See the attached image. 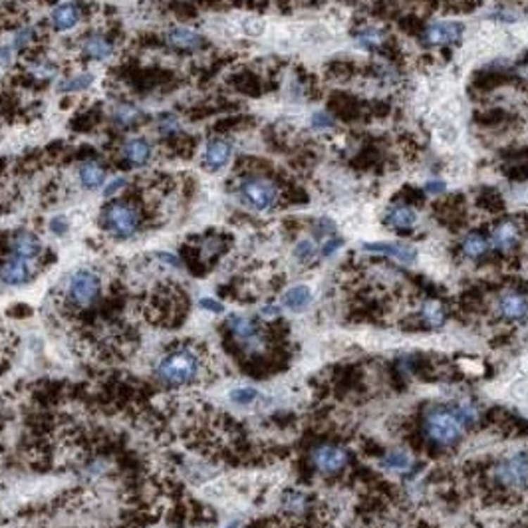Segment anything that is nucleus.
I'll list each match as a JSON object with an SVG mask.
<instances>
[{"label":"nucleus","mask_w":528,"mask_h":528,"mask_svg":"<svg viewBox=\"0 0 528 528\" xmlns=\"http://www.w3.org/2000/svg\"><path fill=\"white\" fill-rule=\"evenodd\" d=\"M479 419V411L471 403L433 406L423 413V435L437 447L457 445L465 431L471 429Z\"/></svg>","instance_id":"nucleus-1"},{"label":"nucleus","mask_w":528,"mask_h":528,"mask_svg":"<svg viewBox=\"0 0 528 528\" xmlns=\"http://www.w3.org/2000/svg\"><path fill=\"white\" fill-rule=\"evenodd\" d=\"M205 370V356L195 346H179L167 352L157 365V377L169 387H189L197 384Z\"/></svg>","instance_id":"nucleus-2"},{"label":"nucleus","mask_w":528,"mask_h":528,"mask_svg":"<svg viewBox=\"0 0 528 528\" xmlns=\"http://www.w3.org/2000/svg\"><path fill=\"white\" fill-rule=\"evenodd\" d=\"M491 479L506 491L528 489V453H513L493 465Z\"/></svg>","instance_id":"nucleus-3"},{"label":"nucleus","mask_w":528,"mask_h":528,"mask_svg":"<svg viewBox=\"0 0 528 528\" xmlns=\"http://www.w3.org/2000/svg\"><path fill=\"white\" fill-rule=\"evenodd\" d=\"M241 201L254 210H268L278 203V187L266 177H246L239 185Z\"/></svg>","instance_id":"nucleus-4"},{"label":"nucleus","mask_w":528,"mask_h":528,"mask_svg":"<svg viewBox=\"0 0 528 528\" xmlns=\"http://www.w3.org/2000/svg\"><path fill=\"white\" fill-rule=\"evenodd\" d=\"M101 220H103V227L108 229V232H111L118 239H130L137 232L139 225H142L137 209H133L132 205L121 203V201L110 203L103 210Z\"/></svg>","instance_id":"nucleus-5"},{"label":"nucleus","mask_w":528,"mask_h":528,"mask_svg":"<svg viewBox=\"0 0 528 528\" xmlns=\"http://www.w3.org/2000/svg\"><path fill=\"white\" fill-rule=\"evenodd\" d=\"M99 292H101V282L99 276L89 272V270H77L72 275L68 282V300L76 308H89L98 302Z\"/></svg>","instance_id":"nucleus-6"},{"label":"nucleus","mask_w":528,"mask_h":528,"mask_svg":"<svg viewBox=\"0 0 528 528\" xmlns=\"http://www.w3.org/2000/svg\"><path fill=\"white\" fill-rule=\"evenodd\" d=\"M495 312L498 318L510 324L524 322L528 318V294L518 288H506L496 298Z\"/></svg>","instance_id":"nucleus-7"},{"label":"nucleus","mask_w":528,"mask_h":528,"mask_svg":"<svg viewBox=\"0 0 528 528\" xmlns=\"http://www.w3.org/2000/svg\"><path fill=\"white\" fill-rule=\"evenodd\" d=\"M312 465L318 469L320 473L326 474H334L341 471L348 461H350V455L348 451L340 447V445H334V443H322L318 447L312 449Z\"/></svg>","instance_id":"nucleus-8"},{"label":"nucleus","mask_w":528,"mask_h":528,"mask_svg":"<svg viewBox=\"0 0 528 528\" xmlns=\"http://www.w3.org/2000/svg\"><path fill=\"white\" fill-rule=\"evenodd\" d=\"M520 239H522V227L515 219L498 220L489 237L491 246L501 254H510L513 251H517Z\"/></svg>","instance_id":"nucleus-9"},{"label":"nucleus","mask_w":528,"mask_h":528,"mask_svg":"<svg viewBox=\"0 0 528 528\" xmlns=\"http://www.w3.org/2000/svg\"><path fill=\"white\" fill-rule=\"evenodd\" d=\"M465 26L453 20H439L423 28V40L429 46H451L461 40Z\"/></svg>","instance_id":"nucleus-10"},{"label":"nucleus","mask_w":528,"mask_h":528,"mask_svg":"<svg viewBox=\"0 0 528 528\" xmlns=\"http://www.w3.org/2000/svg\"><path fill=\"white\" fill-rule=\"evenodd\" d=\"M34 276V268L28 258H20V256H11L6 263L0 266V280L8 287H20L30 282Z\"/></svg>","instance_id":"nucleus-11"},{"label":"nucleus","mask_w":528,"mask_h":528,"mask_svg":"<svg viewBox=\"0 0 528 528\" xmlns=\"http://www.w3.org/2000/svg\"><path fill=\"white\" fill-rule=\"evenodd\" d=\"M363 251L384 254L389 258H396L397 263L401 264H413L417 258V251L409 244H403V242H367V244H363Z\"/></svg>","instance_id":"nucleus-12"},{"label":"nucleus","mask_w":528,"mask_h":528,"mask_svg":"<svg viewBox=\"0 0 528 528\" xmlns=\"http://www.w3.org/2000/svg\"><path fill=\"white\" fill-rule=\"evenodd\" d=\"M232 157V145L222 139V137H217V139H210L207 144V149H205V159H203V165L207 171L210 173H217L220 169H225L227 163L231 161Z\"/></svg>","instance_id":"nucleus-13"},{"label":"nucleus","mask_w":528,"mask_h":528,"mask_svg":"<svg viewBox=\"0 0 528 528\" xmlns=\"http://www.w3.org/2000/svg\"><path fill=\"white\" fill-rule=\"evenodd\" d=\"M229 330H231L232 336L239 341H242L244 346H253V348H256V346L263 341V336H260L258 326L254 324L253 320L244 318V316H231V318H229Z\"/></svg>","instance_id":"nucleus-14"},{"label":"nucleus","mask_w":528,"mask_h":528,"mask_svg":"<svg viewBox=\"0 0 528 528\" xmlns=\"http://www.w3.org/2000/svg\"><path fill=\"white\" fill-rule=\"evenodd\" d=\"M385 225L396 231H411L417 225V213L409 205H394L385 213Z\"/></svg>","instance_id":"nucleus-15"},{"label":"nucleus","mask_w":528,"mask_h":528,"mask_svg":"<svg viewBox=\"0 0 528 528\" xmlns=\"http://www.w3.org/2000/svg\"><path fill=\"white\" fill-rule=\"evenodd\" d=\"M11 249L12 253H14V256H20V258L32 260V258H36V256L40 254L42 244H40V239H38L36 234H32V232L28 231H20L12 237Z\"/></svg>","instance_id":"nucleus-16"},{"label":"nucleus","mask_w":528,"mask_h":528,"mask_svg":"<svg viewBox=\"0 0 528 528\" xmlns=\"http://www.w3.org/2000/svg\"><path fill=\"white\" fill-rule=\"evenodd\" d=\"M489 251H491V241H489V237L481 231L467 232L465 239L461 241V254L465 258L479 260V258H483Z\"/></svg>","instance_id":"nucleus-17"},{"label":"nucleus","mask_w":528,"mask_h":528,"mask_svg":"<svg viewBox=\"0 0 528 528\" xmlns=\"http://www.w3.org/2000/svg\"><path fill=\"white\" fill-rule=\"evenodd\" d=\"M167 42L179 50H199L205 46V38L191 28H171L167 34Z\"/></svg>","instance_id":"nucleus-18"},{"label":"nucleus","mask_w":528,"mask_h":528,"mask_svg":"<svg viewBox=\"0 0 528 528\" xmlns=\"http://www.w3.org/2000/svg\"><path fill=\"white\" fill-rule=\"evenodd\" d=\"M77 20H80V8L72 2H64V4L56 6L54 12H52V24H54L56 30H60V32L74 28Z\"/></svg>","instance_id":"nucleus-19"},{"label":"nucleus","mask_w":528,"mask_h":528,"mask_svg":"<svg viewBox=\"0 0 528 528\" xmlns=\"http://www.w3.org/2000/svg\"><path fill=\"white\" fill-rule=\"evenodd\" d=\"M310 302H312V290L308 287H304V284L292 287L282 296V304L290 312H304L310 306Z\"/></svg>","instance_id":"nucleus-20"},{"label":"nucleus","mask_w":528,"mask_h":528,"mask_svg":"<svg viewBox=\"0 0 528 528\" xmlns=\"http://www.w3.org/2000/svg\"><path fill=\"white\" fill-rule=\"evenodd\" d=\"M419 316L421 320L429 326V328H441L445 322H447V312L443 308V304H441L439 300H425L423 304H421V310H419Z\"/></svg>","instance_id":"nucleus-21"},{"label":"nucleus","mask_w":528,"mask_h":528,"mask_svg":"<svg viewBox=\"0 0 528 528\" xmlns=\"http://www.w3.org/2000/svg\"><path fill=\"white\" fill-rule=\"evenodd\" d=\"M123 155L133 165H145L151 159V145L147 139H130L123 147Z\"/></svg>","instance_id":"nucleus-22"},{"label":"nucleus","mask_w":528,"mask_h":528,"mask_svg":"<svg viewBox=\"0 0 528 528\" xmlns=\"http://www.w3.org/2000/svg\"><path fill=\"white\" fill-rule=\"evenodd\" d=\"M80 181L86 189H98L106 181V169L96 161H86L80 165Z\"/></svg>","instance_id":"nucleus-23"},{"label":"nucleus","mask_w":528,"mask_h":528,"mask_svg":"<svg viewBox=\"0 0 528 528\" xmlns=\"http://www.w3.org/2000/svg\"><path fill=\"white\" fill-rule=\"evenodd\" d=\"M84 50L92 60H108L113 52V46L103 36H89L84 42Z\"/></svg>","instance_id":"nucleus-24"},{"label":"nucleus","mask_w":528,"mask_h":528,"mask_svg":"<svg viewBox=\"0 0 528 528\" xmlns=\"http://www.w3.org/2000/svg\"><path fill=\"white\" fill-rule=\"evenodd\" d=\"M330 108L341 120H352L358 115V103L350 96H334L330 101Z\"/></svg>","instance_id":"nucleus-25"},{"label":"nucleus","mask_w":528,"mask_h":528,"mask_svg":"<svg viewBox=\"0 0 528 528\" xmlns=\"http://www.w3.org/2000/svg\"><path fill=\"white\" fill-rule=\"evenodd\" d=\"M384 465L391 471H397V473H408L411 469V457L408 453L401 451V449H396V451H389L384 457Z\"/></svg>","instance_id":"nucleus-26"},{"label":"nucleus","mask_w":528,"mask_h":528,"mask_svg":"<svg viewBox=\"0 0 528 528\" xmlns=\"http://www.w3.org/2000/svg\"><path fill=\"white\" fill-rule=\"evenodd\" d=\"M94 84V76L92 74H80V76H74L66 80V82H62L58 89L60 92H84V89H88L89 86Z\"/></svg>","instance_id":"nucleus-27"},{"label":"nucleus","mask_w":528,"mask_h":528,"mask_svg":"<svg viewBox=\"0 0 528 528\" xmlns=\"http://www.w3.org/2000/svg\"><path fill=\"white\" fill-rule=\"evenodd\" d=\"M503 199L496 193L495 189H483L481 195H479V207L491 210V213H496V210L503 209Z\"/></svg>","instance_id":"nucleus-28"},{"label":"nucleus","mask_w":528,"mask_h":528,"mask_svg":"<svg viewBox=\"0 0 528 528\" xmlns=\"http://www.w3.org/2000/svg\"><path fill=\"white\" fill-rule=\"evenodd\" d=\"M294 256H296L298 260L302 264L310 263L314 256H316V244L310 241V239H304V241H300L294 246Z\"/></svg>","instance_id":"nucleus-29"},{"label":"nucleus","mask_w":528,"mask_h":528,"mask_svg":"<svg viewBox=\"0 0 528 528\" xmlns=\"http://www.w3.org/2000/svg\"><path fill=\"white\" fill-rule=\"evenodd\" d=\"M256 397H258V391L253 389V387H239L231 394V399L239 406H249V403H253Z\"/></svg>","instance_id":"nucleus-30"},{"label":"nucleus","mask_w":528,"mask_h":528,"mask_svg":"<svg viewBox=\"0 0 528 528\" xmlns=\"http://www.w3.org/2000/svg\"><path fill=\"white\" fill-rule=\"evenodd\" d=\"M358 40L362 42L363 46H379L384 42V34L379 32L377 28H363L362 32L358 34Z\"/></svg>","instance_id":"nucleus-31"},{"label":"nucleus","mask_w":528,"mask_h":528,"mask_svg":"<svg viewBox=\"0 0 528 528\" xmlns=\"http://www.w3.org/2000/svg\"><path fill=\"white\" fill-rule=\"evenodd\" d=\"M287 503V508L290 513H304L306 510V505H308V498L300 493H290V495L284 498Z\"/></svg>","instance_id":"nucleus-32"},{"label":"nucleus","mask_w":528,"mask_h":528,"mask_svg":"<svg viewBox=\"0 0 528 528\" xmlns=\"http://www.w3.org/2000/svg\"><path fill=\"white\" fill-rule=\"evenodd\" d=\"M137 118H139V111L132 108V106H121V108L115 110V120L123 123V125H130L133 121H137Z\"/></svg>","instance_id":"nucleus-33"},{"label":"nucleus","mask_w":528,"mask_h":528,"mask_svg":"<svg viewBox=\"0 0 528 528\" xmlns=\"http://www.w3.org/2000/svg\"><path fill=\"white\" fill-rule=\"evenodd\" d=\"M399 197H401V205H415V203H421L423 199H425V191H417V189H411L406 187L401 193H399Z\"/></svg>","instance_id":"nucleus-34"},{"label":"nucleus","mask_w":528,"mask_h":528,"mask_svg":"<svg viewBox=\"0 0 528 528\" xmlns=\"http://www.w3.org/2000/svg\"><path fill=\"white\" fill-rule=\"evenodd\" d=\"M477 120L484 123V125H496V123H503L506 120V113L503 110H493L486 111V113H481Z\"/></svg>","instance_id":"nucleus-35"},{"label":"nucleus","mask_w":528,"mask_h":528,"mask_svg":"<svg viewBox=\"0 0 528 528\" xmlns=\"http://www.w3.org/2000/svg\"><path fill=\"white\" fill-rule=\"evenodd\" d=\"M399 26L403 28V32L413 34V32H423V24L419 20L417 16H406L403 20H399Z\"/></svg>","instance_id":"nucleus-36"},{"label":"nucleus","mask_w":528,"mask_h":528,"mask_svg":"<svg viewBox=\"0 0 528 528\" xmlns=\"http://www.w3.org/2000/svg\"><path fill=\"white\" fill-rule=\"evenodd\" d=\"M341 244H344V241L341 239H338V237H330V239H326V241L322 242V249H320V253H322V256H332V254L336 253L338 249H340Z\"/></svg>","instance_id":"nucleus-37"},{"label":"nucleus","mask_w":528,"mask_h":528,"mask_svg":"<svg viewBox=\"0 0 528 528\" xmlns=\"http://www.w3.org/2000/svg\"><path fill=\"white\" fill-rule=\"evenodd\" d=\"M32 28H20V30H16V34H14V48H24V46H28L30 44V40H32Z\"/></svg>","instance_id":"nucleus-38"},{"label":"nucleus","mask_w":528,"mask_h":528,"mask_svg":"<svg viewBox=\"0 0 528 528\" xmlns=\"http://www.w3.org/2000/svg\"><path fill=\"white\" fill-rule=\"evenodd\" d=\"M312 125H314L316 130H328V127L334 125V120H332L328 111H318V113L312 118Z\"/></svg>","instance_id":"nucleus-39"},{"label":"nucleus","mask_w":528,"mask_h":528,"mask_svg":"<svg viewBox=\"0 0 528 528\" xmlns=\"http://www.w3.org/2000/svg\"><path fill=\"white\" fill-rule=\"evenodd\" d=\"M125 185H127V181H125L123 177H115L113 181L108 183V187H106V191H103V195H106V197H113L115 193H120L121 189H125Z\"/></svg>","instance_id":"nucleus-40"},{"label":"nucleus","mask_w":528,"mask_h":528,"mask_svg":"<svg viewBox=\"0 0 528 528\" xmlns=\"http://www.w3.org/2000/svg\"><path fill=\"white\" fill-rule=\"evenodd\" d=\"M68 220L66 217H54V219L50 220V231L56 232V234H64L68 232Z\"/></svg>","instance_id":"nucleus-41"},{"label":"nucleus","mask_w":528,"mask_h":528,"mask_svg":"<svg viewBox=\"0 0 528 528\" xmlns=\"http://www.w3.org/2000/svg\"><path fill=\"white\" fill-rule=\"evenodd\" d=\"M201 308L215 312V314H220V312H222V304L217 302V300H213V298H203V300H201Z\"/></svg>","instance_id":"nucleus-42"},{"label":"nucleus","mask_w":528,"mask_h":528,"mask_svg":"<svg viewBox=\"0 0 528 528\" xmlns=\"http://www.w3.org/2000/svg\"><path fill=\"white\" fill-rule=\"evenodd\" d=\"M445 187H447V185H445L443 181H431V183L425 185L423 191H425V195H427V193H429V195H439V193L445 191Z\"/></svg>","instance_id":"nucleus-43"},{"label":"nucleus","mask_w":528,"mask_h":528,"mask_svg":"<svg viewBox=\"0 0 528 528\" xmlns=\"http://www.w3.org/2000/svg\"><path fill=\"white\" fill-rule=\"evenodd\" d=\"M157 258H159V260H163V263L171 264V266H175V268L181 266V260L177 258L175 254H171V253H157Z\"/></svg>","instance_id":"nucleus-44"},{"label":"nucleus","mask_w":528,"mask_h":528,"mask_svg":"<svg viewBox=\"0 0 528 528\" xmlns=\"http://www.w3.org/2000/svg\"><path fill=\"white\" fill-rule=\"evenodd\" d=\"M179 130V125H177V121L173 118H169L167 121H163L161 125H159V132L161 133H175Z\"/></svg>","instance_id":"nucleus-45"},{"label":"nucleus","mask_w":528,"mask_h":528,"mask_svg":"<svg viewBox=\"0 0 528 528\" xmlns=\"http://www.w3.org/2000/svg\"><path fill=\"white\" fill-rule=\"evenodd\" d=\"M12 60L11 48H0V66H6Z\"/></svg>","instance_id":"nucleus-46"},{"label":"nucleus","mask_w":528,"mask_h":528,"mask_svg":"<svg viewBox=\"0 0 528 528\" xmlns=\"http://www.w3.org/2000/svg\"><path fill=\"white\" fill-rule=\"evenodd\" d=\"M278 314H280V308H278V306H264L263 308V316H266V318H275Z\"/></svg>","instance_id":"nucleus-47"},{"label":"nucleus","mask_w":528,"mask_h":528,"mask_svg":"<svg viewBox=\"0 0 528 528\" xmlns=\"http://www.w3.org/2000/svg\"><path fill=\"white\" fill-rule=\"evenodd\" d=\"M227 528H237V524H231V527H227Z\"/></svg>","instance_id":"nucleus-48"}]
</instances>
